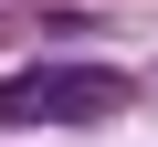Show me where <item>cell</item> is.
Returning a JSON list of instances; mask_svg holds the SVG:
<instances>
[{
	"label": "cell",
	"instance_id": "6da1fadb",
	"mask_svg": "<svg viewBox=\"0 0 158 147\" xmlns=\"http://www.w3.org/2000/svg\"><path fill=\"white\" fill-rule=\"evenodd\" d=\"M127 105V74L116 63H21L0 74V126H85Z\"/></svg>",
	"mask_w": 158,
	"mask_h": 147
}]
</instances>
